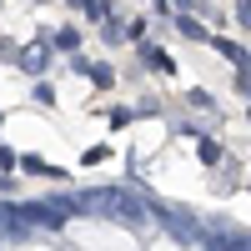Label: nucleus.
Here are the masks:
<instances>
[{"mask_svg": "<svg viewBox=\"0 0 251 251\" xmlns=\"http://www.w3.org/2000/svg\"><path fill=\"white\" fill-rule=\"evenodd\" d=\"M55 46H60V50H75V46H80V30H75V25H66V30L55 35Z\"/></svg>", "mask_w": 251, "mask_h": 251, "instance_id": "f257e3e1", "label": "nucleus"}, {"mask_svg": "<svg viewBox=\"0 0 251 251\" xmlns=\"http://www.w3.org/2000/svg\"><path fill=\"white\" fill-rule=\"evenodd\" d=\"M86 75L96 80V86H111V80H116V71H111V66H86Z\"/></svg>", "mask_w": 251, "mask_h": 251, "instance_id": "f03ea898", "label": "nucleus"}, {"mask_svg": "<svg viewBox=\"0 0 251 251\" xmlns=\"http://www.w3.org/2000/svg\"><path fill=\"white\" fill-rule=\"evenodd\" d=\"M20 60H25V71H40V66H46V46H35V50H25Z\"/></svg>", "mask_w": 251, "mask_h": 251, "instance_id": "7ed1b4c3", "label": "nucleus"}, {"mask_svg": "<svg viewBox=\"0 0 251 251\" xmlns=\"http://www.w3.org/2000/svg\"><path fill=\"white\" fill-rule=\"evenodd\" d=\"M181 35H191V40H206V30L196 25V20H191V15H181Z\"/></svg>", "mask_w": 251, "mask_h": 251, "instance_id": "20e7f679", "label": "nucleus"}, {"mask_svg": "<svg viewBox=\"0 0 251 251\" xmlns=\"http://www.w3.org/2000/svg\"><path fill=\"white\" fill-rule=\"evenodd\" d=\"M201 161H206V166H216V161H221V151H216V141H201Z\"/></svg>", "mask_w": 251, "mask_h": 251, "instance_id": "39448f33", "label": "nucleus"}, {"mask_svg": "<svg viewBox=\"0 0 251 251\" xmlns=\"http://www.w3.org/2000/svg\"><path fill=\"white\" fill-rule=\"evenodd\" d=\"M146 60H151L156 71H171V55H161V50H146Z\"/></svg>", "mask_w": 251, "mask_h": 251, "instance_id": "423d86ee", "label": "nucleus"}, {"mask_svg": "<svg viewBox=\"0 0 251 251\" xmlns=\"http://www.w3.org/2000/svg\"><path fill=\"white\" fill-rule=\"evenodd\" d=\"M106 156H111V146H91V151H86V161H91V166H100Z\"/></svg>", "mask_w": 251, "mask_h": 251, "instance_id": "0eeeda50", "label": "nucleus"}, {"mask_svg": "<svg viewBox=\"0 0 251 251\" xmlns=\"http://www.w3.org/2000/svg\"><path fill=\"white\" fill-rule=\"evenodd\" d=\"M86 10H91V15H111V5H106V0H86Z\"/></svg>", "mask_w": 251, "mask_h": 251, "instance_id": "6e6552de", "label": "nucleus"}, {"mask_svg": "<svg viewBox=\"0 0 251 251\" xmlns=\"http://www.w3.org/2000/svg\"><path fill=\"white\" fill-rule=\"evenodd\" d=\"M236 15H241V25H251V0H241V5H236Z\"/></svg>", "mask_w": 251, "mask_h": 251, "instance_id": "1a4fd4ad", "label": "nucleus"}, {"mask_svg": "<svg viewBox=\"0 0 251 251\" xmlns=\"http://www.w3.org/2000/svg\"><path fill=\"white\" fill-rule=\"evenodd\" d=\"M71 5H86V0H71Z\"/></svg>", "mask_w": 251, "mask_h": 251, "instance_id": "9d476101", "label": "nucleus"}]
</instances>
